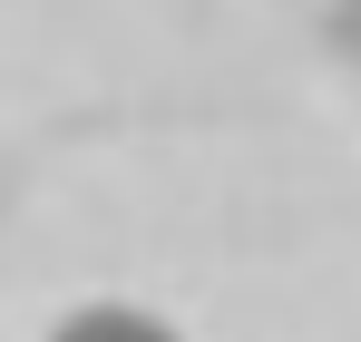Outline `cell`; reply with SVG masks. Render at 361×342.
Masks as SVG:
<instances>
[{
  "mask_svg": "<svg viewBox=\"0 0 361 342\" xmlns=\"http://www.w3.org/2000/svg\"><path fill=\"white\" fill-rule=\"evenodd\" d=\"M49 342H176V323L147 313V303H78Z\"/></svg>",
  "mask_w": 361,
  "mask_h": 342,
  "instance_id": "1",
  "label": "cell"
},
{
  "mask_svg": "<svg viewBox=\"0 0 361 342\" xmlns=\"http://www.w3.org/2000/svg\"><path fill=\"white\" fill-rule=\"evenodd\" d=\"M332 40H342V49L361 59V0H332Z\"/></svg>",
  "mask_w": 361,
  "mask_h": 342,
  "instance_id": "2",
  "label": "cell"
}]
</instances>
